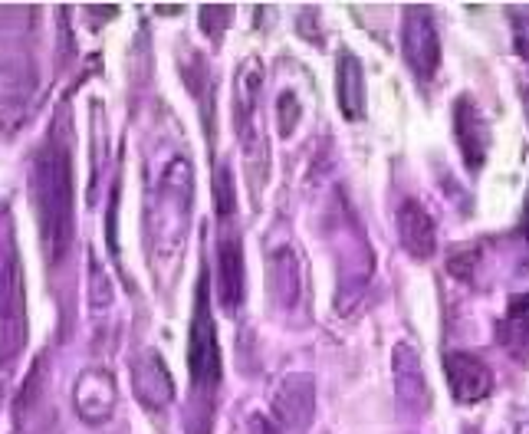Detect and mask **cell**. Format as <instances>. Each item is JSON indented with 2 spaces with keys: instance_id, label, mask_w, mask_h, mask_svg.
I'll return each instance as SVG.
<instances>
[{
  "instance_id": "6da1fadb",
  "label": "cell",
  "mask_w": 529,
  "mask_h": 434,
  "mask_svg": "<svg viewBox=\"0 0 529 434\" xmlns=\"http://www.w3.org/2000/svg\"><path fill=\"white\" fill-rule=\"evenodd\" d=\"M30 194L37 211L40 241L50 264H63L76 234V188H73V148L63 125H53L43 139L30 171Z\"/></svg>"
},
{
  "instance_id": "7a4b0ae2",
  "label": "cell",
  "mask_w": 529,
  "mask_h": 434,
  "mask_svg": "<svg viewBox=\"0 0 529 434\" xmlns=\"http://www.w3.org/2000/svg\"><path fill=\"white\" fill-rule=\"evenodd\" d=\"M191 191V162L184 155H175L158 175L152 204H148V237H152V254H161V260L178 257L184 227L191 217Z\"/></svg>"
},
{
  "instance_id": "3957f363",
  "label": "cell",
  "mask_w": 529,
  "mask_h": 434,
  "mask_svg": "<svg viewBox=\"0 0 529 434\" xmlns=\"http://www.w3.org/2000/svg\"><path fill=\"white\" fill-rule=\"evenodd\" d=\"M188 372H191L194 395L204 398V402H214L217 385H221V346H217L207 273H201L198 293H194V316L188 329Z\"/></svg>"
},
{
  "instance_id": "277c9868",
  "label": "cell",
  "mask_w": 529,
  "mask_h": 434,
  "mask_svg": "<svg viewBox=\"0 0 529 434\" xmlns=\"http://www.w3.org/2000/svg\"><path fill=\"white\" fill-rule=\"evenodd\" d=\"M27 346V290L14 241L0 247V365L17 359Z\"/></svg>"
},
{
  "instance_id": "5b68a950",
  "label": "cell",
  "mask_w": 529,
  "mask_h": 434,
  "mask_svg": "<svg viewBox=\"0 0 529 434\" xmlns=\"http://www.w3.org/2000/svg\"><path fill=\"white\" fill-rule=\"evenodd\" d=\"M260 89H263V70L250 56V60H244V66L237 70V83H234V125H237V135H240V142H244L250 158L263 148Z\"/></svg>"
},
{
  "instance_id": "8992f818",
  "label": "cell",
  "mask_w": 529,
  "mask_h": 434,
  "mask_svg": "<svg viewBox=\"0 0 529 434\" xmlns=\"http://www.w3.org/2000/svg\"><path fill=\"white\" fill-rule=\"evenodd\" d=\"M401 50L418 79H431L441 66V40H437L431 10L408 7L405 27H401Z\"/></svg>"
},
{
  "instance_id": "52a82bcc",
  "label": "cell",
  "mask_w": 529,
  "mask_h": 434,
  "mask_svg": "<svg viewBox=\"0 0 529 434\" xmlns=\"http://www.w3.org/2000/svg\"><path fill=\"white\" fill-rule=\"evenodd\" d=\"M316 415V385L309 375H290L273 395L276 434H303Z\"/></svg>"
},
{
  "instance_id": "ba28073f",
  "label": "cell",
  "mask_w": 529,
  "mask_h": 434,
  "mask_svg": "<svg viewBox=\"0 0 529 434\" xmlns=\"http://www.w3.org/2000/svg\"><path fill=\"white\" fill-rule=\"evenodd\" d=\"M217 300L227 313L244 303V244L227 221L217 241Z\"/></svg>"
},
{
  "instance_id": "9c48e42d",
  "label": "cell",
  "mask_w": 529,
  "mask_h": 434,
  "mask_svg": "<svg viewBox=\"0 0 529 434\" xmlns=\"http://www.w3.org/2000/svg\"><path fill=\"white\" fill-rule=\"evenodd\" d=\"M132 388H135V398L148 411H161L171 405V398H175V382H171L168 365L155 349H145L142 356L132 362Z\"/></svg>"
},
{
  "instance_id": "30bf717a",
  "label": "cell",
  "mask_w": 529,
  "mask_h": 434,
  "mask_svg": "<svg viewBox=\"0 0 529 434\" xmlns=\"http://www.w3.org/2000/svg\"><path fill=\"white\" fill-rule=\"evenodd\" d=\"M115 398L119 395H115V379L109 369H86L73 388L76 415L83 418L86 425H102V421H109L115 411Z\"/></svg>"
},
{
  "instance_id": "8fae6325",
  "label": "cell",
  "mask_w": 529,
  "mask_h": 434,
  "mask_svg": "<svg viewBox=\"0 0 529 434\" xmlns=\"http://www.w3.org/2000/svg\"><path fill=\"white\" fill-rule=\"evenodd\" d=\"M444 369H447V379H451V392H454L457 402L470 405V402H480V398L490 395L493 375L477 356L451 352V356L444 359Z\"/></svg>"
},
{
  "instance_id": "7c38bea8",
  "label": "cell",
  "mask_w": 529,
  "mask_h": 434,
  "mask_svg": "<svg viewBox=\"0 0 529 434\" xmlns=\"http://www.w3.org/2000/svg\"><path fill=\"white\" fill-rule=\"evenodd\" d=\"M398 237H401V247H405L414 260H428L437 247L431 214L414 198H408L398 211Z\"/></svg>"
},
{
  "instance_id": "4fadbf2b",
  "label": "cell",
  "mask_w": 529,
  "mask_h": 434,
  "mask_svg": "<svg viewBox=\"0 0 529 434\" xmlns=\"http://www.w3.org/2000/svg\"><path fill=\"white\" fill-rule=\"evenodd\" d=\"M454 135L457 145L464 152V162L470 171H477L483 165V155H487V125H483L480 112L474 109L470 99H457L454 106Z\"/></svg>"
},
{
  "instance_id": "5bb4252c",
  "label": "cell",
  "mask_w": 529,
  "mask_h": 434,
  "mask_svg": "<svg viewBox=\"0 0 529 434\" xmlns=\"http://www.w3.org/2000/svg\"><path fill=\"white\" fill-rule=\"evenodd\" d=\"M336 89H339V109L349 122H359L365 116V76L362 63L355 53H339V70H336Z\"/></svg>"
},
{
  "instance_id": "9a60e30c",
  "label": "cell",
  "mask_w": 529,
  "mask_h": 434,
  "mask_svg": "<svg viewBox=\"0 0 529 434\" xmlns=\"http://www.w3.org/2000/svg\"><path fill=\"white\" fill-rule=\"evenodd\" d=\"M395 392L408 408L428 405V385H424L421 362H418V356H414L411 346L395 349Z\"/></svg>"
},
{
  "instance_id": "2e32d148",
  "label": "cell",
  "mask_w": 529,
  "mask_h": 434,
  "mask_svg": "<svg viewBox=\"0 0 529 434\" xmlns=\"http://www.w3.org/2000/svg\"><path fill=\"white\" fill-rule=\"evenodd\" d=\"M267 283L273 300L280 306H293L299 300V270H296V254L293 250H273L267 260Z\"/></svg>"
},
{
  "instance_id": "e0dca14e",
  "label": "cell",
  "mask_w": 529,
  "mask_h": 434,
  "mask_svg": "<svg viewBox=\"0 0 529 434\" xmlns=\"http://www.w3.org/2000/svg\"><path fill=\"white\" fill-rule=\"evenodd\" d=\"M500 339L510 346L520 359H529V296H520V300H513L510 313H506V323H503V333Z\"/></svg>"
},
{
  "instance_id": "ac0fdd59",
  "label": "cell",
  "mask_w": 529,
  "mask_h": 434,
  "mask_svg": "<svg viewBox=\"0 0 529 434\" xmlns=\"http://www.w3.org/2000/svg\"><path fill=\"white\" fill-rule=\"evenodd\" d=\"M112 280H109V270L102 267V260L96 254H89V303L92 310L102 313L112 306Z\"/></svg>"
},
{
  "instance_id": "d6986e66",
  "label": "cell",
  "mask_w": 529,
  "mask_h": 434,
  "mask_svg": "<svg viewBox=\"0 0 529 434\" xmlns=\"http://www.w3.org/2000/svg\"><path fill=\"white\" fill-rule=\"evenodd\" d=\"M234 175H230V168L221 165L217 168V175H214V208L217 214H221V221H227L230 214H234Z\"/></svg>"
},
{
  "instance_id": "ffe728a7",
  "label": "cell",
  "mask_w": 529,
  "mask_h": 434,
  "mask_svg": "<svg viewBox=\"0 0 529 434\" xmlns=\"http://www.w3.org/2000/svg\"><path fill=\"white\" fill-rule=\"evenodd\" d=\"M276 116H280V135L290 139L296 129V119H299V99L293 93H283L280 102H276Z\"/></svg>"
},
{
  "instance_id": "44dd1931",
  "label": "cell",
  "mask_w": 529,
  "mask_h": 434,
  "mask_svg": "<svg viewBox=\"0 0 529 434\" xmlns=\"http://www.w3.org/2000/svg\"><path fill=\"white\" fill-rule=\"evenodd\" d=\"M214 24L217 33H224V27L230 24V7H201V27L207 37H214Z\"/></svg>"
},
{
  "instance_id": "7402d4cb",
  "label": "cell",
  "mask_w": 529,
  "mask_h": 434,
  "mask_svg": "<svg viewBox=\"0 0 529 434\" xmlns=\"http://www.w3.org/2000/svg\"><path fill=\"white\" fill-rule=\"evenodd\" d=\"M526 237H529V201H526Z\"/></svg>"
}]
</instances>
